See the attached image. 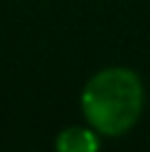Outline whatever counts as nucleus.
Here are the masks:
<instances>
[{
    "instance_id": "1",
    "label": "nucleus",
    "mask_w": 150,
    "mask_h": 152,
    "mask_svg": "<svg viewBox=\"0 0 150 152\" xmlns=\"http://www.w3.org/2000/svg\"><path fill=\"white\" fill-rule=\"evenodd\" d=\"M80 104L91 128L106 137H121L141 117L143 82L132 69L108 66L86 82Z\"/></svg>"
},
{
    "instance_id": "2",
    "label": "nucleus",
    "mask_w": 150,
    "mask_h": 152,
    "mask_svg": "<svg viewBox=\"0 0 150 152\" xmlns=\"http://www.w3.org/2000/svg\"><path fill=\"white\" fill-rule=\"evenodd\" d=\"M95 128L69 126L55 137V152H100V137Z\"/></svg>"
}]
</instances>
